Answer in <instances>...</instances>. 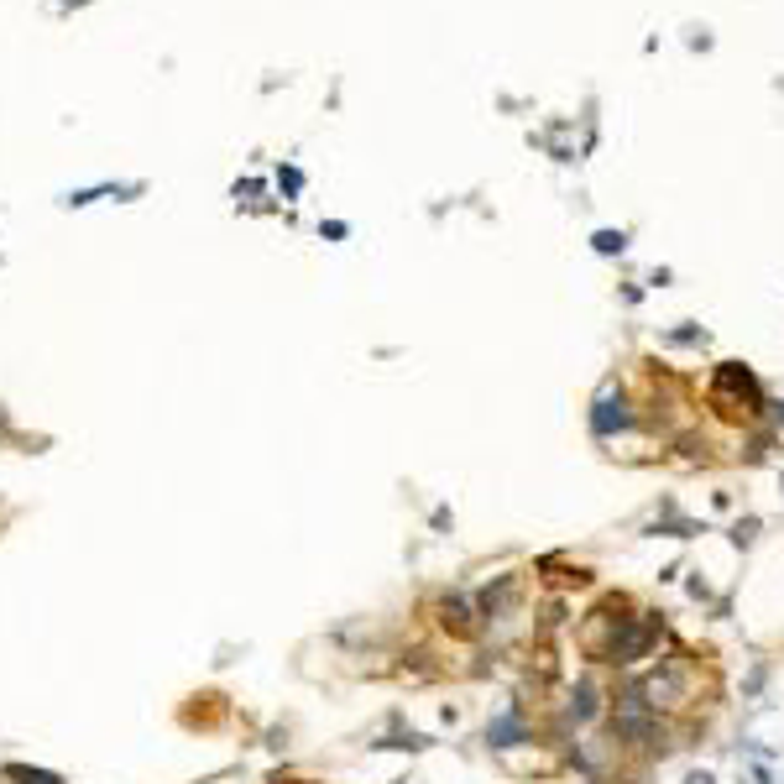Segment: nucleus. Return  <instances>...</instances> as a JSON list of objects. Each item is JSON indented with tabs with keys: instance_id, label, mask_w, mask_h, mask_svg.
<instances>
[{
	"instance_id": "nucleus-5",
	"label": "nucleus",
	"mask_w": 784,
	"mask_h": 784,
	"mask_svg": "<svg viewBox=\"0 0 784 784\" xmlns=\"http://www.w3.org/2000/svg\"><path fill=\"white\" fill-rule=\"evenodd\" d=\"M596 711H602V701H596V685H591V680H581V685L570 690V722L581 727V722H591V717H596Z\"/></svg>"
},
{
	"instance_id": "nucleus-8",
	"label": "nucleus",
	"mask_w": 784,
	"mask_h": 784,
	"mask_svg": "<svg viewBox=\"0 0 784 784\" xmlns=\"http://www.w3.org/2000/svg\"><path fill=\"white\" fill-rule=\"evenodd\" d=\"M779 424H784V408H779Z\"/></svg>"
},
{
	"instance_id": "nucleus-2",
	"label": "nucleus",
	"mask_w": 784,
	"mask_h": 784,
	"mask_svg": "<svg viewBox=\"0 0 784 784\" xmlns=\"http://www.w3.org/2000/svg\"><path fill=\"white\" fill-rule=\"evenodd\" d=\"M476 617H481V612L466 602V596H440V628H450V633L466 638V633H476Z\"/></svg>"
},
{
	"instance_id": "nucleus-4",
	"label": "nucleus",
	"mask_w": 784,
	"mask_h": 784,
	"mask_svg": "<svg viewBox=\"0 0 784 784\" xmlns=\"http://www.w3.org/2000/svg\"><path fill=\"white\" fill-rule=\"evenodd\" d=\"M487 743H492V748H518V743H528V722L518 717V711H507V717H497V722L487 727Z\"/></svg>"
},
{
	"instance_id": "nucleus-1",
	"label": "nucleus",
	"mask_w": 784,
	"mask_h": 784,
	"mask_svg": "<svg viewBox=\"0 0 784 784\" xmlns=\"http://www.w3.org/2000/svg\"><path fill=\"white\" fill-rule=\"evenodd\" d=\"M628 602H622V596H612V602H602L596 607L591 617H586V628H581V649L591 654V659H607L612 654V643H617V633L628 628Z\"/></svg>"
},
{
	"instance_id": "nucleus-7",
	"label": "nucleus",
	"mask_w": 784,
	"mask_h": 784,
	"mask_svg": "<svg viewBox=\"0 0 784 784\" xmlns=\"http://www.w3.org/2000/svg\"><path fill=\"white\" fill-rule=\"evenodd\" d=\"M685 784H717V779H711V774H690Z\"/></svg>"
},
{
	"instance_id": "nucleus-6",
	"label": "nucleus",
	"mask_w": 784,
	"mask_h": 784,
	"mask_svg": "<svg viewBox=\"0 0 784 784\" xmlns=\"http://www.w3.org/2000/svg\"><path fill=\"white\" fill-rule=\"evenodd\" d=\"M11 774H16V779H27V784H58L53 774H32V769H11Z\"/></svg>"
},
{
	"instance_id": "nucleus-3",
	"label": "nucleus",
	"mask_w": 784,
	"mask_h": 784,
	"mask_svg": "<svg viewBox=\"0 0 784 784\" xmlns=\"http://www.w3.org/2000/svg\"><path fill=\"white\" fill-rule=\"evenodd\" d=\"M628 424H633V413H628V403H622V392H617V398L607 392V398L596 403V413H591V429L596 434H612V429H628Z\"/></svg>"
}]
</instances>
